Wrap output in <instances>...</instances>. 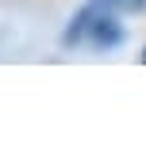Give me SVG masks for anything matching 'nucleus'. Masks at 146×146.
<instances>
[{
  "instance_id": "obj_2",
  "label": "nucleus",
  "mask_w": 146,
  "mask_h": 146,
  "mask_svg": "<svg viewBox=\"0 0 146 146\" xmlns=\"http://www.w3.org/2000/svg\"><path fill=\"white\" fill-rule=\"evenodd\" d=\"M88 42H92V46H104V50H111V46H119V42H123V27H119L115 12H111V15H104V19L96 23L92 31H88Z\"/></svg>"
},
{
  "instance_id": "obj_1",
  "label": "nucleus",
  "mask_w": 146,
  "mask_h": 146,
  "mask_svg": "<svg viewBox=\"0 0 146 146\" xmlns=\"http://www.w3.org/2000/svg\"><path fill=\"white\" fill-rule=\"evenodd\" d=\"M115 8H119V0H88V4L69 19V27L62 31V46H77V42H85L88 31H92L104 15H111Z\"/></svg>"
},
{
  "instance_id": "obj_3",
  "label": "nucleus",
  "mask_w": 146,
  "mask_h": 146,
  "mask_svg": "<svg viewBox=\"0 0 146 146\" xmlns=\"http://www.w3.org/2000/svg\"><path fill=\"white\" fill-rule=\"evenodd\" d=\"M142 62H146V50H142Z\"/></svg>"
}]
</instances>
